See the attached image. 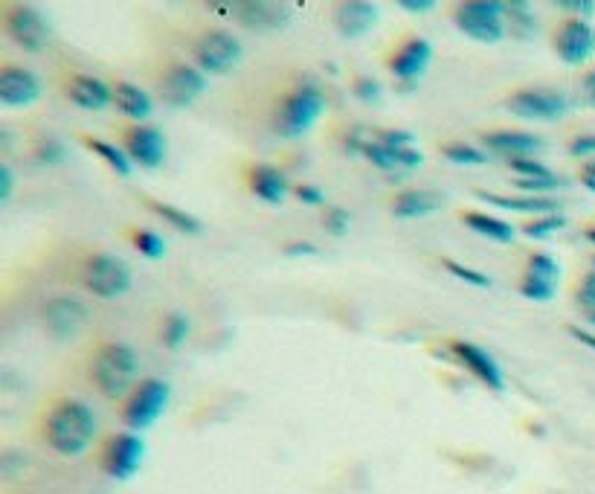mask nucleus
Here are the masks:
<instances>
[{
  "label": "nucleus",
  "mask_w": 595,
  "mask_h": 494,
  "mask_svg": "<svg viewBox=\"0 0 595 494\" xmlns=\"http://www.w3.org/2000/svg\"><path fill=\"white\" fill-rule=\"evenodd\" d=\"M99 419L90 404L79 399H64L47 416V445L61 457H82L93 445Z\"/></svg>",
  "instance_id": "obj_1"
},
{
  "label": "nucleus",
  "mask_w": 595,
  "mask_h": 494,
  "mask_svg": "<svg viewBox=\"0 0 595 494\" xmlns=\"http://www.w3.org/2000/svg\"><path fill=\"white\" fill-rule=\"evenodd\" d=\"M326 91L314 79H302L294 91L285 96V102L276 111V134L285 140H299L305 137L320 117L326 114Z\"/></svg>",
  "instance_id": "obj_2"
},
{
  "label": "nucleus",
  "mask_w": 595,
  "mask_h": 494,
  "mask_svg": "<svg viewBox=\"0 0 595 494\" xmlns=\"http://www.w3.org/2000/svg\"><path fill=\"white\" fill-rule=\"evenodd\" d=\"M140 372V355L128 343H105L93 358V384L105 399H122Z\"/></svg>",
  "instance_id": "obj_3"
},
{
  "label": "nucleus",
  "mask_w": 595,
  "mask_h": 494,
  "mask_svg": "<svg viewBox=\"0 0 595 494\" xmlns=\"http://www.w3.org/2000/svg\"><path fill=\"white\" fill-rule=\"evenodd\" d=\"M462 35L479 44H500L508 35L506 30V3L500 0H468L456 6L453 15Z\"/></svg>",
  "instance_id": "obj_4"
},
{
  "label": "nucleus",
  "mask_w": 595,
  "mask_h": 494,
  "mask_svg": "<svg viewBox=\"0 0 595 494\" xmlns=\"http://www.w3.org/2000/svg\"><path fill=\"white\" fill-rule=\"evenodd\" d=\"M172 402V387L163 378H146L134 387L131 399L125 404V425L128 431L143 433L149 431L151 425H157V419L166 413V407Z\"/></svg>",
  "instance_id": "obj_5"
},
{
  "label": "nucleus",
  "mask_w": 595,
  "mask_h": 494,
  "mask_svg": "<svg viewBox=\"0 0 595 494\" xmlns=\"http://www.w3.org/2000/svg\"><path fill=\"white\" fill-rule=\"evenodd\" d=\"M85 285L99 300H119L131 291L134 274L125 259H119L114 253H96L85 265Z\"/></svg>",
  "instance_id": "obj_6"
},
{
  "label": "nucleus",
  "mask_w": 595,
  "mask_h": 494,
  "mask_svg": "<svg viewBox=\"0 0 595 494\" xmlns=\"http://www.w3.org/2000/svg\"><path fill=\"white\" fill-rule=\"evenodd\" d=\"M569 108V96L552 88H523L508 99V111L526 123H558L569 114Z\"/></svg>",
  "instance_id": "obj_7"
},
{
  "label": "nucleus",
  "mask_w": 595,
  "mask_h": 494,
  "mask_svg": "<svg viewBox=\"0 0 595 494\" xmlns=\"http://www.w3.org/2000/svg\"><path fill=\"white\" fill-rule=\"evenodd\" d=\"M241 59H244V44L227 30L204 32L195 44V64L207 76H227L241 64Z\"/></svg>",
  "instance_id": "obj_8"
},
{
  "label": "nucleus",
  "mask_w": 595,
  "mask_h": 494,
  "mask_svg": "<svg viewBox=\"0 0 595 494\" xmlns=\"http://www.w3.org/2000/svg\"><path fill=\"white\" fill-rule=\"evenodd\" d=\"M212 9L227 12V18H236L238 24L250 32H276L291 24V9L285 3H270V0L212 3Z\"/></svg>",
  "instance_id": "obj_9"
},
{
  "label": "nucleus",
  "mask_w": 595,
  "mask_h": 494,
  "mask_svg": "<svg viewBox=\"0 0 595 494\" xmlns=\"http://www.w3.org/2000/svg\"><path fill=\"white\" fill-rule=\"evenodd\" d=\"M6 32L24 53H41L50 44V24L30 3H18L6 12Z\"/></svg>",
  "instance_id": "obj_10"
},
{
  "label": "nucleus",
  "mask_w": 595,
  "mask_h": 494,
  "mask_svg": "<svg viewBox=\"0 0 595 494\" xmlns=\"http://www.w3.org/2000/svg\"><path fill=\"white\" fill-rule=\"evenodd\" d=\"M209 88L207 73L198 64H175L169 67V73L163 76L160 96L169 108H189L195 105Z\"/></svg>",
  "instance_id": "obj_11"
},
{
  "label": "nucleus",
  "mask_w": 595,
  "mask_h": 494,
  "mask_svg": "<svg viewBox=\"0 0 595 494\" xmlns=\"http://www.w3.org/2000/svg\"><path fill=\"white\" fill-rule=\"evenodd\" d=\"M88 323V306L79 300V297H53L47 306H44V329L47 335L59 343L73 340Z\"/></svg>",
  "instance_id": "obj_12"
},
{
  "label": "nucleus",
  "mask_w": 595,
  "mask_h": 494,
  "mask_svg": "<svg viewBox=\"0 0 595 494\" xmlns=\"http://www.w3.org/2000/svg\"><path fill=\"white\" fill-rule=\"evenodd\" d=\"M146 460V439L140 433H117L105 448V471L119 483L131 480Z\"/></svg>",
  "instance_id": "obj_13"
},
{
  "label": "nucleus",
  "mask_w": 595,
  "mask_h": 494,
  "mask_svg": "<svg viewBox=\"0 0 595 494\" xmlns=\"http://www.w3.org/2000/svg\"><path fill=\"white\" fill-rule=\"evenodd\" d=\"M450 352H453V358H456L465 370L474 375L479 384H485V387L494 390V393H503V390H506L503 367L497 364V358H494L488 349L476 346L471 340H453V343H450Z\"/></svg>",
  "instance_id": "obj_14"
},
{
  "label": "nucleus",
  "mask_w": 595,
  "mask_h": 494,
  "mask_svg": "<svg viewBox=\"0 0 595 494\" xmlns=\"http://www.w3.org/2000/svg\"><path fill=\"white\" fill-rule=\"evenodd\" d=\"M558 285H561V262L549 253H535L529 259L526 277L520 282V294L535 303H549L555 300Z\"/></svg>",
  "instance_id": "obj_15"
},
{
  "label": "nucleus",
  "mask_w": 595,
  "mask_h": 494,
  "mask_svg": "<svg viewBox=\"0 0 595 494\" xmlns=\"http://www.w3.org/2000/svg\"><path fill=\"white\" fill-rule=\"evenodd\" d=\"M125 152L134 160V166L140 169H160L166 163L169 155V143H166V134L154 125H134L128 134H125Z\"/></svg>",
  "instance_id": "obj_16"
},
{
  "label": "nucleus",
  "mask_w": 595,
  "mask_h": 494,
  "mask_svg": "<svg viewBox=\"0 0 595 494\" xmlns=\"http://www.w3.org/2000/svg\"><path fill=\"white\" fill-rule=\"evenodd\" d=\"M555 53L569 67L590 62L595 56V30L590 21L569 18L564 27L555 32Z\"/></svg>",
  "instance_id": "obj_17"
},
{
  "label": "nucleus",
  "mask_w": 595,
  "mask_h": 494,
  "mask_svg": "<svg viewBox=\"0 0 595 494\" xmlns=\"http://www.w3.org/2000/svg\"><path fill=\"white\" fill-rule=\"evenodd\" d=\"M41 99V79L27 67H3L0 70V105L15 111V108H30Z\"/></svg>",
  "instance_id": "obj_18"
},
{
  "label": "nucleus",
  "mask_w": 595,
  "mask_h": 494,
  "mask_svg": "<svg viewBox=\"0 0 595 494\" xmlns=\"http://www.w3.org/2000/svg\"><path fill=\"white\" fill-rule=\"evenodd\" d=\"M378 21H381V9L369 0H349L334 9V27L346 41H360L378 27Z\"/></svg>",
  "instance_id": "obj_19"
},
{
  "label": "nucleus",
  "mask_w": 595,
  "mask_h": 494,
  "mask_svg": "<svg viewBox=\"0 0 595 494\" xmlns=\"http://www.w3.org/2000/svg\"><path fill=\"white\" fill-rule=\"evenodd\" d=\"M363 157L372 166H378L381 172H398V169L413 172V169H418L424 163L421 149H416V146H392V143L381 140V137H372V140L363 143Z\"/></svg>",
  "instance_id": "obj_20"
},
{
  "label": "nucleus",
  "mask_w": 595,
  "mask_h": 494,
  "mask_svg": "<svg viewBox=\"0 0 595 494\" xmlns=\"http://www.w3.org/2000/svg\"><path fill=\"white\" fill-rule=\"evenodd\" d=\"M430 62H433V44H430L427 38H410V41L392 56L389 70H392V76H395L398 82L413 85V82H418V79L427 73Z\"/></svg>",
  "instance_id": "obj_21"
},
{
  "label": "nucleus",
  "mask_w": 595,
  "mask_h": 494,
  "mask_svg": "<svg viewBox=\"0 0 595 494\" xmlns=\"http://www.w3.org/2000/svg\"><path fill=\"white\" fill-rule=\"evenodd\" d=\"M546 140L540 134L532 131H511V128H500V131H488L485 134V149L494 155H506L511 160L520 157H535L537 152H543Z\"/></svg>",
  "instance_id": "obj_22"
},
{
  "label": "nucleus",
  "mask_w": 595,
  "mask_h": 494,
  "mask_svg": "<svg viewBox=\"0 0 595 494\" xmlns=\"http://www.w3.org/2000/svg\"><path fill=\"white\" fill-rule=\"evenodd\" d=\"M67 96L82 111H105L114 102V88L99 76H73L67 82Z\"/></svg>",
  "instance_id": "obj_23"
},
{
  "label": "nucleus",
  "mask_w": 595,
  "mask_h": 494,
  "mask_svg": "<svg viewBox=\"0 0 595 494\" xmlns=\"http://www.w3.org/2000/svg\"><path fill=\"white\" fill-rule=\"evenodd\" d=\"M445 207V195L436 189H407L395 198L392 204V216L413 221V218H427L439 213Z\"/></svg>",
  "instance_id": "obj_24"
},
{
  "label": "nucleus",
  "mask_w": 595,
  "mask_h": 494,
  "mask_svg": "<svg viewBox=\"0 0 595 494\" xmlns=\"http://www.w3.org/2000/svg\"><path fill=\"white\" fill-rule=\"evenodd\" d=\"M250 189L259 201H265L270 207H279L285 204L288 192H291V184L285 178L282 169L270 166V163H259L253 172H250Z\"/></svg>",
  "instance_id": "obj_25"
},
{
  "label": "nucleus",
  "mask_w": 595,
  "mask_h": 494,
  "mask_svg": "<svg viewBox=\"0 0 595 494\" xmlns=\"http://www.w3.org/2000/svg\"><path fill=\"white\" fill-rule=\"evenodd\" d=\"M482 201H488L491 207L497 210H506V213H523V216H552L558 210V201H549V198H537V195H497V192H476Z\"/></svg>",
  "instance_id": "obj_26"
},
{
  "label": "nucleus",
  "mask_w": 595,
  "mask_h": 494,
  "mask_svg": "<svg viewBox=\"0 0 595 494\" xmlns=\"http://www.w3.org/2000/svg\"><path fill=\"white\" fill-rule=\"evenodd\" d=\"M114 102H117V108L125 117L137 120L140 125L154 114V99L149 96V91H143L140 85H131V82H117Z\"/></svg>",
  "instance_id": "obj_27"
},
{
  "label": "nucleus",
  "mask_w": 595,
  "mask_h": 494,
  "mask_svg": "<svg viewBox=\"0 0 595 494\" xmlns=\"http://www.w3.org/2000/svg\"><path fill=\"white\" fill-rule=\"evenodd\" d=\"M462 221H465V227H468V230H474V233L485 236V239H491V242H497V245H511V242H514V236H517V230L511 227V221L497 216H488V213H465Z\"/></svg>",
  "instance_id": "obj_28"
},
{
  "label": "nucleus",
  "mask_w": 595,
  "mask_h": 494,
  "mask_svg": "<svg viewBox=\"0 0 595 494\" xmlns=\"http://www.w3.org/2000/svg\"><path fill=\"white\" fill-rule=\"evenodd\" d=\"M506 30L517 41H532L535 38L540 24H537L532 3H526V0H511V3H506Z\"/></svg>",
  "instance_id": "obj_29"
},
{
  "label": "nucleus",
  "mask_w": 595,
  "mask_h": 494,
  "mask_svg": "<svg viewBox=\"0 0 595 494\" xmlns=\"http://www.w3.org/2000/svg\"><path fill=\"white\" fill-rule=\"evenodd\" d=\"M85 143H88V149L93 155H99L108 163V169H111L117 178H131V175H134V160L128 157L125 149H119V146L108 143V140H96V137H88Z\"/></svg>",
  "instance_id": "obj_30"
},
{
  "label": "nucleus",
  "mask_w": 595,
  "mask_h": 494,
  "mask_svg": "<svg viewBox=\"0 0 595 494\" xmlns=\"http://www.w3.org/2000/svg\"><path fill=\"white\" fill-rule=\"evenodd\" d=\"M149 207H151V213H154V216H160L163 221H166V224H172L175 230L186 233V236H198V233L204 230L201 218H195L192 213L180 210V207L163 204V201H149Z\"/></svg>",
  "instance_id": "obj_31"
},
{
  "label": "nucleus",
  "mask_w": 595,
  "mask_h": 494,
  "mask_svg": "<svg viewBox=\"0 0 595 494\" xmlns=\"http://www.w3.org/2000/svg\"><path fill=\"white\" fill-rule=\"evenodd\" d=\"M189 335H192V320L183 311H172L163 323V346L178 352L180 346L189 340Z\"/></svg>",
  "instance_id": "obj_32"
},
{
  "label": "nucleus",
  "mask_w": 595,
  "mask_h": 494,
  "mask_svg": "<svg viewBox=\"0 0 595 494\" xmlns=\"http://www.w3.org/2000/svg\"><path fill=\"white\" fill-rule=\"evenodd\" d=\"M442 155L450 163H456V166H482V163H488V155L482 149H476V146H468V143H450V146H445Z\"/></svg>",
  "instance_id": "obj_33"
},
{
  "label": "nucleus",
  "mask_w": 595,
  "mask_h": 494,
  "mask_svg": "<svg viewBox=\"0 0 595 494\" xmlns=\"http://www.w3.org/2000/svg\"><path fill=\"white\" fill-rule=\"evenodd\" d=\"M564 227H566V218L561 216V213H552V216H540L535 218L532 224H526V227H523V233H526L529 239L540 242V239H549V236L561 233Z\"/></svg>",
  "instance_id": "obj_34"
},
{
  "label": "nucleus",
  "mask_w": 595,
  "mask_h": 494,
  "mask_svg": "<svg viewBox=\"0 0 595 494\" xmlns=\"http://www.w3.org/2000/svg\"><path fill=\"white\" fill-rule=\"evenodd\" d=\"M35 160L41 166H59L67 160V146L61 143L59 137H44L38 146H35Z\"/></svg>",
  "instance_id": "obj_35"
},
{
  "label": "nucleus",
  "mask_w": 595,
  "mask_h": 494,
  "mask_svg": "<svg viewBox=\"0 0 595 494\" xmlns=\"http://www.w3.org/2000/svg\"><path fill=\"white\" fill-rule=\"evenodd\" d=\"M134 245L137 250L151 259V262H157V259H163L166 256V239L160 236V233H154V230H140L137 236H134Z\"/></svg>",
  "instance_id": "obj_36"
},
{
  "label": "nucleus",
  "mask_w": 595,
  "mask_h": 494,
  "mask_svg": "<svg viewBox=\"0 0 595 494\" xmlns=\"http://www.w3.org/2000/svg\"><path fill=\"white\" fill-rule=\"evenodd\" d=\"M511 169L523 178V181H537V178H552L555 172L540 163L537 157H520V160H511Z\"/></svg>",
  "instance_id": "obj_37"
},
{
  "label": "nucleus",
  "mask_w": 595,
  "mask_h": 494,
  "mask_svg": "<svg viewBox=\"0 0 595 494\" xmlns=\"http://www.w3.org/2000/svg\"><path fill=\"white\" fill-rule=\"evenodd\" d=\"M445 268L453 274V277L462 279V282H468V285H474V288H491V277H488V274L474 271V268H468V265H462V262L445 259Z\"/></svg>",
  "instance_id": "obj_38"
},
{
  "label": "nucleus",
  "mask_w": 595,
  "mask_h": 494,
  "mask_svg": "<svg viewBox=\"0 0 595 494\" xmlns=\"http://www.w3.org/2000/svg\"><path fill=\"white\" fill-rule=\"evenodd\" d=\"M323 224H326V233H331L334 239H343L349 233V227H352V216L343 207H328Z\"/></svg>",
  "instance_id": "obj_39"
},
{
  "label": "nucleus",
  "mask_w": 595,
  "mask_h": 494,
  "mask_svg": "<svg viewBox=\"0 0 595 494\" xmlns=\"http://www.w3.org/2000/svg\"><path fill=\"white\" fill-rule=\"evenodd\" d=\"M352 91H355L357 99L366 102V105H375V102L384 99V85H381L378 79H372V76H360V79H355Z\"/></svg>",
  "instance_id": "obj_40"
},
{
  "label": "nucleus",
  "mask_w": 595,
  "mask_h": 494,
  "mask_svg": "<svg viewBox=\"0 0 595 494\" xmlns=\"http://www.w3.org/2000/svg\"><path fill=\"white\" fill-rule=\"evenodd\" d=\"M517 186H520L523 192H529V195H537V198H540V192H555V189H564L566 178H561L558 172H555L552 178H537V181H523V178H517Z\"/></svg>",
  "instance_id": "obj_41"
},
{
  "label": "nucleus",
  "mask_w": 595,
  "mask_h": 494,
  "mask_svg": "<svg viewBox=\"0 0 595 494\" xmlns=\"http://www.w3.org/2000/svg\"><path fill=\"white\" fill-rule=\"evenodd\" d=\"M552 6H555L558 12L575 15L578 21H590V18H595V0H555Z\"/></svg>",
  "instance_id": "obj_42"
},
{
  "label": "nucleus",
  "mask_w": 595,
  "mask_h": 494,
  "mask_svg": "<svg viewBox=\"0 0 595 494\" xmlns=\"http://www.w3.org/2000/svg\"><path fill=\"white\" fill-rule=\"evenodd\" d=\"M575 300H578V306H584L590 314H595V271H590L587 277L581 279Z\"/></svg>",
  "instance_id": "obj_43"
},
{
  "label": "nucleus",
  "mask_w": 595,
  "mask_h": 494,
  "mask_svg": "<svg viewBox=\"0 0 595 494\" xmlns=\"http://www.w3.org/2000/svg\"><path fill=\"white\" fill-rule=\"evenodd\" d=\"M569 155L595 160V134H578L569 140Z\"/></svg>",
  "instance_id": "obj_44"
},
{
  "label": "nucleus",
  "mask_w": 595,
  "mask_h": 494,
  "mask_svg": "<svg viewBox=\"0 0 595 494\" xmlns=\"http://www.w3.org/2000/svg\"><path fill=\"white\" fill-rule=\"evenodd\" d=\"M294 192H297V198L305 207H323V204H326V192H323L320 186L299 184Z\"/></svg>",
  "instance_id": "obj_45"
},
{
  "label": "nucleus",
  "mask_w": 595,
  "mask_h": 494,
  "mask_svg": "<svg viewBox=\"0 0 595 494\" xmlns=\"http://www.w3.org/2000/svg\"><path fill=\"white\" fill-rule=\"evenodd\" d=\"M12 189H15V172L9 163L0 166V204H9L12 201Z\"/></svg>",
  "instance_id": "obj_46"
},
{
  "label": "nucleus",
  "mask_w": 595,
  "mask_h": 494,
  "mask_svg": "<svg viewBox=\"0 0 595 494\" xmlns=\"http://www.w3.org/2000/svg\"><path fill=\"white\" fill-rule=\"evenodd\" d=\"M398 6L410 15H430L436 9V0H398Z\"/></svg>",
  "instance_id": "obj_47"
},
{
  "label": "nucleus",
  "mask_w": 595,
  "mask_h": 494,
  "mask_svg": "<svg viewBox=\"0 0 595 494\" xmlns=\"http://www.w3.org/2000/svg\"><path fill=\"white\" fill-rule=\"evenodd\" d=\"M285 256H317V247L311 242H291L285 245Z\"/></svg>",
  "instance_id": "obj_48"
},
{
  "label": "nucleus",
  "mask_w": 595,
  "mask_h": 494,
  "mask_svg": "<svg viewBox=\"0 0 595 494\" xmlns=\"http://www.w3.org/2000/svg\"><path fill=\"white\" fill-rule=\"evenodd\" d=\"M581 93H584V102L595 108V70H590L587 76H584V82H581Z\"/></svg>",
  "instance_id": "obj_49"
},
{
  "label": "nucleus",
  "mask_w": 595,
  "mask_h": 494,
  "mask_svg": "<svg viewBox=\"0 0 595 494\" xmlns=\"http://www.w3.org/2000/svg\"><path fill=\"white\" fill-rule=\"evenodd\" d=\"M581 184L595 195V160H587V166L581 169Z\"/></svg>",
  "instance_id": "obj_50"
},
{
  "label": "nucleus",
  "mask_w": 595,
  "mask_h": 494,
  "mask_svg": "<svg viewBox=\"0 0 595 494\" xmlns=\"http://www.w3.org/2000/svg\"><path fill=\"white\" fill-rule=\"evenodd\" d=\"M587 239H590V242L595 245V227H593V230H587Z\"/></svg>",
  "instance_id": "obj_51"
},
{
  "label": "nucleus",
  "mask_w": 595,
  "mask_h": 494,
  "mask_svg": "<svg viewBox=\"0 0 595 494\" xmlns=\"http://www.w3.org/2000/svg\"><path fill=\"white\" fill-rule=\"evenodd\" d=\"M590 323H593V326H595V314H590Z\"/></svg>",
  "instance_id": "obj_52"
}]
</instances>
